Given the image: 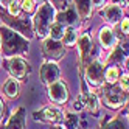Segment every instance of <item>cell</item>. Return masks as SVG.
<instances>
[{
    "instance_id": "25",
    "label": "cell",
    "mask_w": 129,
    "mask_h": 129,
    "mask_svg": "<svg viewBox=\"0 0 129 129\" xmlns=\"http://www.w3.org/2000/svg\"><path fill=\"white\" fill-rule=\"evenodd\" d=\"M124 58H127V54L120 47H117L112 53V56H110V61H124Z\"/></svg>"
},
{
    "instance_id": "19",
    "label": "cell",
    "mask_w": 129,
    "mask_h": 129,
    "mask_svg": "<svg viewBox=\"0 0 129 129\" xmlns=\"http://www.w3.org/2000/svg\"><path fill=\"white\" fill-rule=\"evenodd\" d=\"M64 30H66V28H64V25H61V23H51V25H50V28H48L50 39H54V41L62 39Z\"/></svg>"
},
{
    "instance_id": "27",
    "label": "cell",
    "mask_w": 129,
    "mask_h": 129,
    "mask_svg": "<svg viewBox=\"0 0 129 129\" xmlns=\"http://www.w3.org/2000/svg\"><path fill=\"white\" fill-rule=\"evenodd\" d=\"M70 2H72V0H53V3H54L53 6H56L58 10L64 11V10H67V8H69Z\"/></svg>"
},
{
    "instance_id": "8",
    "label": "cell",
    "mask_w": 129,
    "mask_h": 129,
    "mask_svg": "<svg viewBox=\"0 0 129 129\" xmlns=\"http://www.w3.org/2000/svg\"><path fill=\"white\" fill-rule=\"evenodd\" d=\"M34 120L44 123H59L62 120V112L58 107H45L41 112H34L33 114Z\"/></svg>"
},
{
    "instance_id": "29",
    "label": "cell",
    "mask_w": 129,
    "mask_h": 129,
    "mask_svg": "<svg viewBox=\"0 0 129 129\" xmlns=\"http://www.w3.org/2000/svg\"><path fill=\"white\" fill-rule=\"evenodd\" d=\"M118 79H120V89L124 90V92H127V75L118 78Z\"/></svg>"
},
{
    "instance_id": "2",
    "label": "cell",
    "mask_w": 129,
    "mask_h": 129,
    "mask_svg": "<svg viewBox=\"0 0 129 129\" xmlns=\"http://www.w3.org/2000/svg\"><path fill=\"white\" fill-rule=\"evenodd\" d=\"M54 17H56V10L51 3H44L39 8V11L34 16V26L39 36H45L48 33V28L53 23Z\"/></svg>"
},
{
    "instance_id": "10",
    "label": "cell",
    "mask_w": 129,
    "mask_h": 129,
    "mask_svg": "<svg viewBox=\"0 0 129 129\" xmlns=\"http://www.w3.org/2000/svg\"><path fill=\"white\" fill-rule=\"evenodd\" d=\"M8 70L11 72L14 79H22L25 78L26 72H28V64H26L22 58H13L8 64Z\"/></svg>"
},
{
    "instance_id": "22",
    "label": "cell",
    "mask_w": 129,
    "mask_h": 129,
    "mask_svg": "<svg viewBox=\"0 0 129 129\" xmlns=\"http://www.w3.org/2000/svg\"><path fill=\"white\" fill-rule=\"evenodd\" d=\"M103 129H126V123L121 118H115V120H110Z\"/></svg>"
},
{
    "instance_id": "9",
    "label": "cell",
    "mask_w": 129,
    "mask_h": 129,
    "mask_svg": "<svg viewBox=\"0 0 129 129\" xmlns=\"http://www.w3.org/2000/svg\"><path fill=\"white\" fill-rule=\"evenodd\" d=\"M58 78H59L58 66L54 62H51V61L45 62L42 66V69H41V81L44 82V84L50 86V84H53L54 81H58Z\"/></svg>"
},
{
    "instance_id": "21",
    "label": "cell",
    "mask_w": 129,
    "mask_h": 129,
    "mask_svg": "<svg viewBox=\"0 0 129 129\" xmlns=\"http://www.w3.org/2000/svg\"><path fill=\"white\" fill-rule=\"evenodd\" d=\"M118 78H120L118 67H115V66H110V67L107 69V72H106V79H107V82H110V84H114V82H117V81H118Z\"/></svg>"
},
{
    "instance_id": "12",
    "label": "cell",
    "mask_w": 129,
    "mask_h": 129,
    "mask_svg": "<svg viewBox=\"0 0 129 129\" xmlns=\"http://www.w3.org/2000/svg\"><path fill=\"white\" fill-rule=\"evenodd\" d=\"M98 38H100V44L103 45L104 48H112L115 42H117V38H115V33L112 28H109V26H104V28H101L100 34H98Z\"/></svg>"
},
{
    "instance_id": "4",
    "label": "cell",
    "mask_w": 129,
    "mask_h": 129,
    "mask_svg": "<svg viewBox=\"0 0 129 129\" xmlns=\"http://www.w3.org/2000/svg\"><path fill=\"white\" fill-rule=\"evenodd\" d=\"M2 19L5 20V23H8L11 26V28H14V30H17L20 34H23V36H26V38H33V28H31V20L26 17V19H17V17H14V16H10V14H5V13H2Z\"/></svg>"
},
{
    "instance_id": "5",
    "label": "cell",
    "mask_w": 129,
    "mask_h": 129,
    "mask_svg": "<svg viewBox=\"0 0 129 129\" xmlns=\"http://www.w3.org/2000/svg\"><path fill=\"white\" fill-rule=\"evenodd\" d=\"M103 76H104V66L101 64L98 59L96 61H92L87 70H86V79L90 86H101L103 84Z\"/></svg>"
},
{
    "instance_id": "11",
    "label": "cell",
    "mask_w": 129,
    "mask_h": 129,
    "mask_svg": "<svg viewBox=\"0 0 129 129\" xmlns=\"http://www.w3.org/2000/svg\"><path fill=\"white\" fill-rule=\"evenodd\" d=\"M6 129H25V109L19 107L6 123Z\"/></svg>"
},
{
    "instance_id": "32",
    "label": "cell",
    "mask_w": 129,
    "mask_h": 129,
    "mask_svg": "<svg viewBox=\"0 0 129 129\" xmlns=\"http://www.w3.org/2000/svg\"><path fill=\"white\" fill-rule=\"evenodd\" d=\"M2 114H3V101L0 100V117H2Z\"/></svg>"
},
{
    "instance_id": "7",
    "label": "cell",
    "mask_w": 129,
    "mask_h": 129,
    "mask_svg": "<svg viewBox=\"0 0 129 129\" xmlns=\"http://www.w3.org/2000/svg\"><path fill=\"white\" fill-rule=\"evenodd\" d=\"M42 50H44L45 56L53 61H58V59L64 58V54H66L64 45L59 41H54V39H45L42 44Z\"/></svg>"
},
{
    "instance_id": "17",
    "label": "cell",
    "mask_w": 129,
    "mask_h": 129,
    "mask_svg": "<svg viewBox=\"0 0 129 129\" xmlns=\"http://www.w3.org/2000/svg\"><path fill=\"white\" fill-rule=\"evenodd\" d=\"M3 92L8 98H16L19 95V82H17V79H14V78L8 79L3 86Z\"/></svg>"
},
{
    "instance_id": "16",
    "label": "cell",
    "mask_w": 129,
    "mask_h": 129,
    "mask_svg": "<svg viewBox=\"0 0 129 129\" xmlns=\"http://www.w3.org/2000/svg\"><path fill=\"white\" fill-rule=\"evenodd\" d=\"M54 19H58V23H61V25H64V23L72 25V23H75V22H76V11H75V10H70V8H67V10L61 11L59 16H58V17H54Z\"/></svg>"
},
{
    "instance_id": "28",
    "label": "cell",
    "mask_w": 129,
    "mask_h": 129,
    "mask_svg": "<svg viewBox=\"0 0 129 129\" xmlns=\"http://www.w3.org/2000/svg\"><path fill=\"white\" fill-rule=\"evenodd\" d=\"M22 8L26 13H31L34 10V0H23V2H22Z\"/></svg>"
},
{
    "instance_id": "15",
    "label": "cell",
    "mask_w": 129,
    "mask_h": 129,
    "mask_svg": "<svg viewBox=\"0 0 129 129\" xmlns=\"http://www.w3.org/2000/svg\"><path fill=\"white\" fill-rule=\"evenodd\" d=\"M76 5V13L79 14V17L82 19H89L92 14V3L90 0H75Z\"/></svg>"
},
{
    "instance_id": "24",
    "label": "cell",
    "mask_w": 129,
    "mask_h": 129,
    "mask_svg": "<svg viewBox=\"0 0 129 129\" xmlns=\"http://www.w3.org/2000/svg\"><path fill=\"white\" fill-rule=\"evenodd\" d=\"M76 123H78V118L75 115H72V114H67L66 118H64V124H66L67 129H75Z\"/></svg>"
},
{
    "instance_id": "3",
    "label": "cell",
    "mask_w": 129,
    "mask_h": 129,
    "mask_svg": "<svg viewBox=\"0 0 129 129\" xmlns=\"http://www.w3.org/2000/svg\"><path fill=\"white\" fill-rule=\"evenodd\" d=\"M103 96H104V103H106L107 107L118 109L126 103L127 92L121 90L120 87H107V89H104Z\"/></svg>"
},
{
    "instance_id": "1",
    "label": "cell",
    "mask_w": 129,
    "mask_h": 129,
    "mask_svg": "<svg viewBox=\"0 0 129 129\" xmlns=\"http://www.w3.org/2000/svg\"><path fill=\"white\" fill-rule=\"evenodd\" d=\"M0 47L5 56H14V54H23L28 51V42L14 30L0 26Z\"/></svg>"
},
{
    "instance_id": "14",
    "label": "cell",
    "mask_w": 129,
    "mask_h": 129,
    "mask_svg": "<svg viewBox=\"0 0 129 129\" xmlns=\"http://www.w3.org/2000/svg\"><path fill=\"white\" fill-rule=\"evenodd\" d=\"M78 48H79V54H81V61L86 62L89 53L92 50V38L89 34H82L79 41H78Z\"/></svg>"
},
{
    "instance_id": "20",
    "label": "cell",
    "mask_w": 129,
    "mask_h": 129,
    "mask_svg": "<svg viewBox=\"0 0 129 129\" xmlns=\"http://www.w3.org/2000/svg\"><path fill=\"white\" fill-rule=\"evenodd\" d=\"M62 41L66 45H73L76 44V30L75 28H67L66 31H64V36H62Z\"/></svg>"
},
{
    "instance_id": "35",
    "label": "cell",
    "mask_w": 129,
    "mask_h": 129,
    "mask_svg": "<svg viewBox=\"0 0 129 129\" xmlns=\"http://www.w3.org/2000/svg\"><path fill=\"white\" fill-rule=\"evenodd\" d=\"M0 3H2V0H0Z\"/></svg>"
},
{
    "instance_id": "31",
    "label": "cell",
    "mask_w": 129,
    "mask_h": 129,
    "mask_svg": "<svg viewBox=\"0 0 129 129\" xmlns=\"http://www.w3.org/2000/svg\"><path fill=\"white\" fill-rule=\"evenodd\" d=\"M104 2H106V0H90V3L95 5V6H103Z\"/></svg>"
},
{
    "instance_id": "34",
    "label": "cell",
    "mask_w": 129,
    "mask_h": 129,
    "mask_svg": "<svg viewBox=\"0 0 129 129\" xmlns=\"http://www.w3.org/2000/svg\"><path fill=\"white\" fill-rule=\"evenodd\" d=\"M53 129H62V127H53Z\"/></svg>"
},
{
    "instance_id": "18",
    "label": "cell",
    "mask_w": 129,
    "mask_h": 129,
    "mask_svg": "<svg viewBox=\"0 0 129 129\" xmlns=\"http://www.w3.org/2000/svg\"><path fill=\"white\" fill-rule=\"evenodd\" d=\"M86 107L89 109V112H92V114H98V110H100V100H98V96L93 95V93H87Z\"/></svg>"
},
{
    "instance_id": "13",
    "label": "cell",
    "mask_w": 129,
    "mask_h": 129,
    "mask_svg": "<svg viewBox=\"0 0 129 129\" xmlns=\"http://www.w3.org/2000/svg\"><path fill=\"white\" fill-rule=\"evenodd\" d=\"M121 17H123V10L118 5H115V3L109 5L104 10V19L109 23H118L120 20H121Z\"/></svg>"
},
{
    "instance_id": "33",
    "label": "cell",
    "mask_w": 129,
    "mask_h": 129,
    "mask_svg": "<svg viewBox=\"0 0 129 129\" xmlns=\"http://www.w3.org/2000/svg\"><path fill=\"white\" fill-rule=\"evenodd\" d=\"M11 2H13V0H2V3H6V5H8V3H11Z\"/></svg>"
},
{
    "instance_id": "30",
    "label": "cell",
    "mask_w": 129,
    "mask_h": 129,
    "mask_svg": "<svg viewBox=\"0 0 129 129\" xmlns=\"http://www.w3.org/2000/svg\"><path fill=\"white\" fill-rule=\"evenodd\" d=\"M127 26H129V22H127V17H126V19L121 20V31L124 34H127Z\"/></svg>"
},
{
    "instance_id": "26",
    "label": "cell",
    "mask_w": 129,
    "mask_h": 129,
    "mask_svg": "<svg viewBox=\"0 0 129 129\" xmlns=\"http://www.w3.org/2000/svg\"><path fill=\"white\" fill-rule=\"evenodd\" d=\"M8 13H10V16H14V17L20 13V6L16 0H13L11 3H8Z\"/></svg>"
},
{
    "instance_id": "6",
    "label": "cell",
    "mask_w": 129,
    "mask_h": 129,
    "mask_svg": "<svg viewBox=\"0 0 129 129\" xmlns=\"http://www.w3.org/2000/svg\"><path fill=\"white\" fill-rule=\"evenodd\" d=\"M48 98L54 104H64L69 100V89L66 82L62 81H54L53 84L48 86Z\"/></svg>"
},
{
    "instance_id": "23",
    "label": "cell",
    "mask_w": 129,
    "mask_h": 129,
    "mask_svg": "<svg viewBox=\"0 0 129 129\" xmlns=\"http://www.w3.org/2000/svg\"><path fill=\"white\" fill-rule=\"evenodd\" d=\"M86 100H87V93H81L75 101H73V109L75 110H82L86 107Z\"/></svg>"
}]
</instances>
